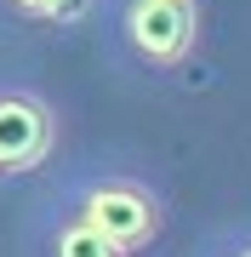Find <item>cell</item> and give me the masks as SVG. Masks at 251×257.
Instances as JSON below:
<instances>
[{
  "mask_svg": "<svg viewBox=\"0 0 251 257\" xmlns=\"http://www.w3.org/2000/svg\"><path fill=\"white\" fill-rule=\"evenodd\" d=\"M228 257H251V246H240V251H228Z\"/></svg>",
  "mask_w": 251,
  "mask_h": 257,
  "instance_id": "8992f818",
  "label": "cell"
},
{
  "mask_svg": "<svg viewBox=\"0 0 251 257\" xmlns=\"http://www.w3.org/2000/svg\"><path fill=\"white\" fill-rule=\"evenodd\" d=\"M75 211L103 240H114L126 257L143 251L160 234V223H166V206H160V194L143 183V177H92V183L80 189Z\"/></svg>",
  "mask_w": 251,
  "mask_h": 257,
  "instance_id": "6da1fadb",
  "label": "cell"
},
{
  "mask_svg": "<svg viewBox=\"0 0 251 257\" xmlns=\"http://www.w3.org/2000/svg\"><path fill=\"white\" fill-rule=\"evenodd\" d=\"M46 257H126L114 240H103L80 211H63V217L46 229Z\"/></svg>",
  "mask_w": 251,
  "mask_h": 257,
  "instance_id": "277c9868",
  "label": "cell"
},
{
  "mask_svg": "<svg viewBox=\"0 0 251 257\" xmlns=\"http://www.w3.org/2000/svg\"><path fill=\"white\" fill-rule=\"evenodd\" d=\"M12 18H29V23H69L80 12V0H0Z\"/></svg>",
  "mask_w": 251,
  "mask_h": 257,
  "instance_id": "5b68a950",
  "label": "cell"
},
{
  "mask_svg": "<svg viewBox=\"0 0 251 257\" xmlns=\"http://www.w3.org/2000/svg\"><path fill=\"white\" fill-rule=\"evenodd\" d=\"M52 143H57V114L23 86H0V172L23 177L46 166Z\"/></svg>",
  "mask_w": 251,
  "mask_h": 257,
  "instance_id": "3957f363",
  "label": "cell"
},
{
  "mask_svg": "<svg viewBox=\"0 0 251 257\" xmlns=\"http://www.w3.org/2000/svg\"><path fill=\"white\" fill-rule=\"evenodd\" d=\"M200 12L194 0H131L126 6V46L149 69H177L194 52Z\"/></svg>",
  "mask_w": 251,
  "mask_h": 257,
  "instance_id": "7a4b0ae2",
  "label": "cell"
}]
</instances>
